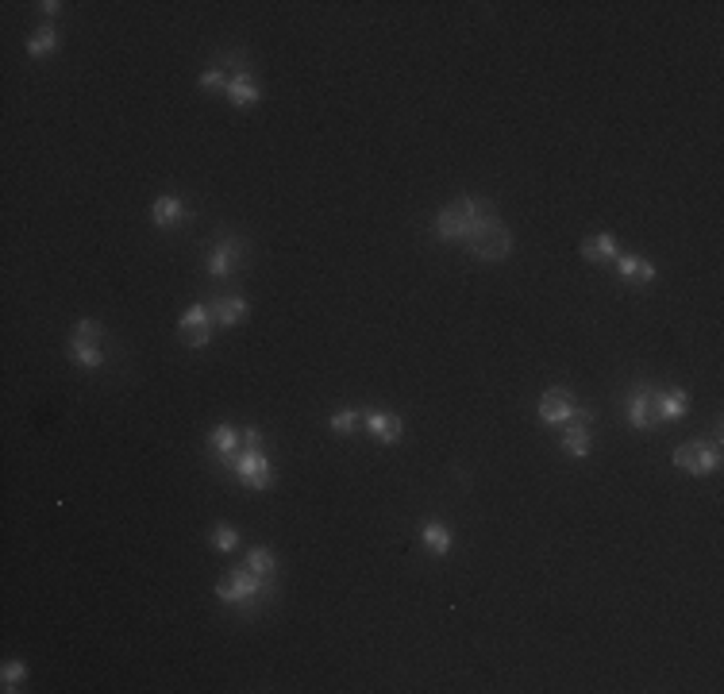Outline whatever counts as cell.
<instances>
[{
  "instance_id": "12",
  "label": "cell",
  "mask_w": 724,
  "mask_h": 694,
  "mask_svg": "<svg viewBox=\"0 0 724 694\" xmlns=\"http://www.w3.org/2000/svg\"><path fill=\"white\" fill-rule=\"evenodd\" d=\"M613 266H616V274H621V282H628V286L656 282V266H651L648 259H640V254H616Z\"/></svg>"
},
{
  "instance_id": "24",
  "label": "cell",
  "mask_w": 724,
  "mask_h": 694,
  "mask_svg": "<svg viewBox=\"0 0 724 694\" xmlns=\"http://www.w3.org/2000/svg\"><path fill=\"white\" fill-rule=\"evenodd\" d=\"M239 540H243V532H239L236 525H216V529H213V548H216V552H236Z\"/></svg>"
},
{
  "instance_id": "19",
  "label": "cell",
  "mask_w": 724,
  "mask_h": 694,
  "mask_svg": "<svg viewBox=\"0 0 724 694\" xmlns=\"http://www.w3.org/2000/svg\"><path fill=\"white\" fill-rule=\"evenodd\" d=\"M228 101L236 104V109H251V104H259V85H254L251 74H236L228 81Z\"/></svg>"
},
{
  "instance_id": "20",
  "label": "cell",
  "mask_w": 724,
  "mask_h": 694,
  "mask_svg": "<svg viewBox=\"0 0 724 694\" xmlns=\"http://www.w3.org/2000/svg\"><path fill=\"white\" fill-rule=\"evenodd\" d=\"M69 359H74V363H81V367H89V370H97V367L104 363V351H101L97 343L77 340V335H74V340H69Z\"/></svg>"
},
{
  "instance_id": "1",
  "label": "cell",
  "mask_w": 724,
  "mask_h": 694,
  "mask_svg": "<svg viewBox=\"0 0 724 694\" xmlns=\"http://www.w3.org/2000/svg\"><path fill=\"white\" fill-rule=\"evenodd\" d=\"M459 243L474 254V259H486V262H501L512 251V236H509V228L497 220V213L478 216L474 224L466 228V236Z\"/></svg>"
},
{
  "instance_id": "17",
  "label": "cell",
  "mask_w": 724,
  "mask_h": 694,
  "mask_svg": "<svg viewBox=\"0 0 724 694\" xmlns=\"http://www.w3.org/2000/svg\"><path fill=\"white\" fill-rule=\"evenodd\" d=\"M420 540H424V548H428L431 555H447L451 544H455L451 529L443 525V520H424V525H420Z\"/></svg>"
},
{
  "instance_id": "2",
  "label": "cell",
  "mask_w": 724,
  "mask_h": 694,
  "mask_svg": "<svg viewBox=\"0 0 724 694\" xmlns=\"http://www.w3.org/2000/svg\"><path fill=\"white\" fill-rule=\"evenodd\" d=\"M266 590H270L266 578H259L251 567H239V571H231L216 583V598L224 601V606H239L243 613H251L266 601Z\"/></svg>"
},
{
  "instance_id": "16",
  "label": "cell",
  "mask_w": 724,
  "mask_h": 694,
  "mask_svg": "<svg viewBox=\"0 0 724 694\" xmlns=\"http://www.w3.org/2000/svg\"><path fill=\"white\" fill-rule=\"evenodd\" d=\"M150 220H155L158 228H173V224H181V220H185V205H181V197H173V193L158 197V201L150 205Z\"/></svg>"
},
{
  "instance_id": "14",
  "label": "cell",
  "mask_w": 724,
  "mask_h": 694,
  "mask_svg": "<svg viewBox=\"0 0 724 694\" xmlns=\"http://www.w3.org/2000/svg\"><path fill=\"white\" fill-rule=\"evenodd\" d=\"M208 444H213L220 463H231V459L239 456V448H243V432H239L236 424H216L213 432H208Z\"/></svg>"
},
{
  "instance_id": "21",
  "label": "cell",
  "mask_w": 724,
  "mask_h": 694,
  "mask_svg": "<svg viewBox=\"0 0 724 694\" xmlns=\"http://www.w3.org/2000/svg\"><path fill=\"white\" fill-rule=\"evenodd\" d=\"M247 567L259 578H266V583H274V571H278V560H274V552L270 548H251L247 552Z\"/></svg>"
},
{
  "instance_id": "6",
  "label": "cell",
  "mask_w": 724,
  "mask_h": 694,
  "mask_svg": "<svg viewBox=\"0 0 724 694\" xmlns=\"http://www.w3.org/2000/svg\"><path fill=\"white\" fill-rule=\"evenodd\" d=\"M575 416H578V421H593V413L590 409H582V405L575 401V398H570V390H547L543 393V398H540V421L543 424H567V421H575Z\"/></svg>"
},
{
  "instance_id": "11",
  "label": "cell",
  "mask_w": 724,
  "mask_h": 694,
  "mask_svg": "<svg viewBox=\"0 0 724 694\" xmlns=\"http://www.w3.org/2000/svg\"><path fill=\"white\" fill-rule=\"evenodd\" d=\"M362 416H366V428L374 432V440H378V444H401V432H405L401 416L382 413V409H366Z\"/></svg>"
},
{
  "instance_id": "25",
  "label": "cell",
  "mask_w": 724,
  "mask_h": 694,
  "mask_svg": "<svg viewBox=\"0 0 724 694\" xmlns=\"http://www.w3.org/2000/svg\"><path fill=\"white\" fill-rule=\"evenodd\" d=\"M23 679H28V667H23V659H8L4 671H0V682H4V690H20Z\"/></svg>"
},
{
  "instance_id": "18",
  "label": "cell",
  "mask_w": 724,
  "mask_h": 694,
  "mask_svg": "<svg viewBox=\"0 0 724 694\" xmlns=\"http://www.w3.org/2000/svg\"><path fill=\"white\" fill-rule=\"evenodd\" d=\"M616 254H621V247H616V239L609 236V231L590 236L586 243H582V259H586V262H613Z\"/></svg>"
},
{
  "instance_id": "28",
  "label": "cell",
  "mask_w": 724,
  "mask_h": 694,
  "mask_svg": "<svg viewBox=\"0 0 724 694\" xmlns=\"http://www.w3.org/2000/svg\"><path fill=\"white\" fill-rule=\"evenodd\" d=\"M43 12H46V16H58V12H62V4H58V0H46V4H39Z\"/></svg>"
},
{
  "instance_id": "10",
  "label": "cell",
  "mask_w": 724,
  "mask_h": 694,
  "mask_svg": "<svg viewBox=\"0 0 724 694\" xmlns=\"http://www.w3.org/2000/svg\"><path fill=\"white\" fill-rule=\"evenodd\" d=\"M208 312H213V324H216V328H236V324L247 320V301H243L239 294H231V297H213Z\"/></svg>"
},
{
  "instance_id": "7",
  "label": "cell",
  "mask_w": 724,
  "mask_h": 694,
  "mask_svg": "<svg viewBox=\"0 0 724 694\" xmlns=\"http://www.w3.org/2000/svg\"><path fill=\"white\" fill-rule=\"evenodd\" d=\"M243 251H247V243L236 239V236H220L216 239V247L208 251V262H205V270L208 278H231L243 266Z\"/></svg>"
},
{
  "instance_id": "27",
  "label": "cell",
  "mask_w": 724,
  "mask_h": 694,
  "mask_svg": "<svg viewBox=\"0 0 724 694\" xmlns=\"http://www.w3.org/2000/svg\"><path fill=\"white\" fill-rule=\"evenodd\" d=\"M74 335H77V340H89V343H101V335H104V332H101V324H97V320H89V317H85V320H77Z\"/></svg>"
},
{
  "instance_id": "26",
  "label": "cell",
  "mask_w": 724,
  "mask_h": 694,
  "mask_svg": "<svg viewBox=\"0 0 724 694\" xmlns=\"http://www.w3.org/2000/svg\"><path fill=\"white\" fill-rule=\"evenodd\" d=\"M228 81H231V77H228L220 66H208L205 74H201V89H224V93H228Z\"/></svg>"
},
{
  "instance_id": "23",
  "label": "cell",
  "mask_w": 724,
  "mask_h": 694,
  "mask_svg": "<svg viewBox=\"0 0 724 694\" xmlns=\"http://www.w3.org/2000/svg\"><path fill=\"white\" fill-rule=\"evenodd\" d=\"M58 31L54 28H43V31H35V39L28 43V54L31 58H43V54H51V51H58Z\"/></svg>"
},
{
  "instance_id": "15",
  "label": "cell",
  "mask_w": 724,
  "mask_h": 694,
  "mask_svg": "<svg viewBox=\"0 0 724 694\" xmlns=\"http://www.w3.org/2000/svg\"><path fill=\"white\" fill-rule=\"evenodd\" d=\"M563 428V436H559V444H563L567 456H575V459H586L590 456V424L586 421H567V424H559Z\"/></svg>"
},
{
  "instance_id": "9",
  "label": "cell",
  "mask_w": 724,
  "mask_h": 694,
  "mask_svg": "<svg viewBox=\"0 0 724 694\" xmlns=\"http://www.w3.org/2000/svg\"><path fill=\"white\" fill-rule=\"evenodd\" d=\"M628 424L640 428V432L659 428V421H656V386H636L632 393H628Z\"/></svg>"
},
{
  "instance_id": "4",
  "label": "cell",
  "mask_w": 724,
  "mask_h": 694,
  "mask_svg": "<svg viewBox=\"0 0 724 694\" xmlns=\"http://www.w3.org/2000/svg\"><path fill=\"white\" fill-rule=\"evenodd\" d=\"M228 471H236V479L243 486H251V490H270L274 486V467H270V459H266V451L262 448H239V456L224 463Z\"/></svg>"
},
{
  "instance_id": "3",
  "label": "cell",
  "mask_w": 724,
  "mask_h": 694,
  "mask_svg": "<svg viewBox=\"0 0 724 694\" xmlns=\"http://www.w3.org/2000/svg\"><path fill=\"white\" fill-rule=\"evenodd\" d=\"M486 213H494V205L482 201V197H459V201H451V205H443L439 208V216H436V236L443 243H459L466 236V228L474 224L478 216H486Z\"/></svg>"
},
{
  "instance_id": "13",
  "label": "cell",
  "mask_w": 724,
  "mask_h": 694,
  "mask_svg": "<svg viewBox=\"0 0 724 694\" xmlns=\"http://www.w3.org/2000/svg\"><path fill=\"white\" fill-rule=\"evenodd\" d=\"M686 409H690V398H686V390H656V421L667 424V421H682Z\"/></svg>"
},
{
  "instance_id": "8",
  "label": "cell",
  "mask_w": 724,
  "mask_h": 694,
  "mask_svg": "<svg viewBox=\"0 0 724 694\" xmlns=\"http://www.w3.org/2000/svg\"><path fill=\"white\" fill-rule=\"evenodd\" d=\"M213 312H208V305H189L185 309V317L178 320V335L185 340V347H208L213 343Z\"/></svg>"
},
{
  "instance_id": "5",
  "label": "cell",
  "mask_w": 724,
  "mask_h": 694,
  "mask_svg": "<svg viewBox=\"0 0 724 694\" xmlns=\"http://www.w3.org/2000/svg\"><path fill=\"white\" fill-rule=\"evenodd\" d=\"M674 467L686 471V474H713L720 467L717 440H713V444H705V440H690V444L674 448Z\"/></svg>"
},
{
  "instance_id": "22",
  "label": "cell",
  "mask_w": 724,
  "mask_h": 694,
  "mask_svg": "<svg viewBox=\"0 0 724 694\" xmlns=\"http://www.w3.org/2000/svg\"><path fill=\"white\" fill-rule=\"evenodd\" d=\"M332 432H340V436H351L358 432L362 424H366V416H362V409H340V413H332Z\"/></svg>"
}]
</instances>
